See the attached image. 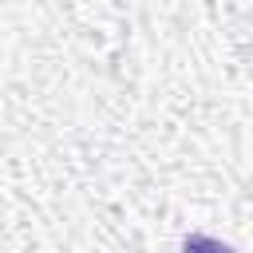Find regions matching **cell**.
Returning <instances> with one entry per match:
<instances>
[{
	"mask_svg": "<svg viewBox=\"0 0 253 253\" xmlns=\"http://www.w3.org/2000/svg\"><path fill=\"white\" fill-rule=\"evenodd\" d=\"M182 253H237V249L225 245V241H217V237H210V233H186Z\"/></svg>",
	"mask_w": 253,
	"mask_h": 253,
	"instance_id": "1",
	"label": "cell"
}]
</instances>
